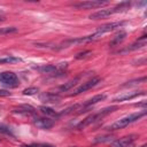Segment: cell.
I'll return each mask as SVG.
<instances>
[{"instance_id":"1","label":"cell","mask_w":147,"mask_h":147,"mask_svg":"<svg viewBox=\"0 0 147 147\" xmlns=\"http://www.w3.org/2000/svg\"><path fill=\"white\" fill-rule=\"evenodd\" d=\"M130 6H131V3L127 2V1L121 2V3H118L117 6H115V7L110 8V9H100V10H98V11H95V13H92L88 17H90L91 20H101V18H106V17H108V16H110V15L116 14V13H122V11L127 10V9L130 8Z\"/></svg>"},{"instance_id":"2","label":"cell","mask_w":147,"mask_h":147,"mask_svg":"<svg viewBox=\"0 0 147 147\" xmlns=\"http://www.w3.org/2000/svg\"><path fill=\"white\" fill-rule=\"evenodd\" d=\"M146 114H147V111H146V110H142V111L133 113V114H131V115H127V116H125V117H122V118H119L118 121H116V122H114L113 124H110V125L108 126V130L114 131V130L123 129V127H125V126H127V125H130V124L137 122V121L140 119L141 117L146 116Z\"/></svg>"},{"instance_id":"3","label":"cell","mask_w":147,"mask_h":147,"mask_svg":"<svg viewBox=\"0 0 147 147\" xmlns=\"http://www.w3.org/2000/svg\"><path fill=\"white\" fill-rule=\"evenodd\" d=\"M116 109H117V107H116V106L107 107V108H105V109H101L99 113L92 114V115L87 116L85 119H83V121L77 125V129H79V130H80V129H84V127H86L87 125H90V124H92V123H94V122H96V121L101 119L102 117H105L106 115L110 114L111 111H114V110H116Z\"/></svg>"},{"instance_id":"4","label":"cell","mask_w":147,"mask_h":147,"mask_svg":"<svg viewBox=\"0 0 147 147\" xmlns=\"http://www.w3.org/2000/svg\"><path fill=\"white\" fill-rule=\"evenodd\" d=\"M0 83L8 87H16L18 86V78L16 74L13 71H2L0 72Z\"/></svg>"},{"instance_id":"5","label":"cell","mask_w":147,"mask_h":147,"mask_svg":"<svg viewBox=\"0 0 147 147\" xmlns=\"http://www.w3.org/2000/svg\"><path fill=\"white\" fill-rule=\"evenodd\" d=\"M100 82H101V78H100V77H93L92 79H90V80L83 83L82 85H79L78 87H76V88L74 90V92H72L70 95H71V96H72V95H78V94H80V93H83V92H85V91H87V90H91L92 87L96 86Z\"/></svg>"},{"instance_id":"6","label":"cell","mask_w":147,"mask_h":147,"mask_svg":"<svg viewBox=\"0 0 147 147\" xmlns=\"http://www.w3.org/2000/svg\"><path fill=\"white\" fill-rule=\"evenodd\" d=\"M124 24H126V22H111V23H107V24H103V25L99 26L98 30L94 33H96L99 37H101L103 33H107V32L114 31V30H116L118 28H122Z\"/></svg>"},{"instance_id":"7","label":"cell","mask_w":147,"mask_h":147,"mask_svg":"<svg viewBox=\"0 0 147 147\" xmlns=\"http://www.w3.org/2000/svg\"><path fill=\"white\" fill-rule=\"evenodd\" d=\"M109 2L108 1H101V0H92V1H84V2H79L74 5L75 8H79V9H91V8H98V7H102V6H107Z\"/></svg>"},{"instance_id":"8","label":"cell","mask_w":147,"mask_h":147,"mask_svg":"<svg viewBox=\"0 0 147 147\" xmlns=\"http://www.w3.org/2000/svg\"><path fill=\"white\" fill-rule=\"evenodd\" d=\"M33 124L39 129L47 130V129H51L54 125V121H52L48 117H36L33 119Z\"/></svg>"},{"instance_id":"9","label":"cell","mask_w":147,"mask_h":147,"mask_svg":"<svg viewBox=\"0 0 147 147\" xmlns=\"http://www.w3.org/2000/svg\"><path fill=\"white\" fill-rule=\"evenodd\" d=\"M134 140H136V136H126L121 139L114 140L111 142V147H129L133 144Z\"/></svg>"},{"instance_id":"10","label":"cell","mask_w":147,"mask_h":147,"mask_svg":"<svg viewBox=\"0 0 147 147\" xmlns=\"http://www.w3.org/2000/svg\"><path fill=\"white\" fill-rule=\"evenodd\" d=\"M145 92L144 91H133V92H127V93H124V94H121L116 98L113 99L114 102H122V101H127V100H131V99H134L141 94H144Z\"/></svg>"},{"instance_id":"11","label":"cell","mask_w":147,"mask_h":147,"mask_svg":"<svg viewBox=\"0 0 147 147\" xmlns=\"http://www.w3.org/2000/svg\"><path fill=\"white\" fill-rule=\"evenodd\" d=\"M39 99L40 101H44L46 103H54V102H57L61 96L57 94V93H53V92H46V93H42L39 95Z\"/></svg>"},{"instance_id":"12","label":"cell","mask_w":147,"mask_h":147,"mask_svg":"<svg viewBox=\"0 0 147 147\" xmlns=\"http://www.w3.org/2000/svg\"><path fill=\"white\" fill-rule=\"evenodd\" d=\"M105 99H106V95H105V94H98V95H94L93 98H91L90 100H87L84 105H82V109H79V110H80L79 113L86 111L85 109H87V107L93 106V105H95V103H98V102H100V101H102V100H105Z\"/></svg>"},{"instance_id":"13","label":"cell","mask_w":147,"mask_h":147,"mask_svg":"<svg viewBox=\"0 0 147 147\" xmlns=\"http://www.w3.org/2000/svg\"><path fill=\"white\" fill-rule=\"evenodd\" d=\"M13 113H16V114H22V115H34L36 114V109L29 105H22V106H18L16 108L13 109Z\"/></svg>"},{"instance_id":"14","label":"cell","mask_w":147,"mask_h":147,"mask_svg":"<svg viewBox=\"0 0 147 147\" xmlns=\"http://www.w3.org/2000/svg\"><path fill=\"white\" fill-rule=\"evenodd\" d=\"M146 44H147V41H146V36H142V37H141L137 42H134V44L130 45L127 48H125V49L121 51V53H126V52H131V51L139 49V48H141V47L146 46Z\"/></svg>"},{"instance_id":"15","label":"cell","mask_w":147,"mask_h":147,"mask_svg":"<svg viewBox=\"0 0 147 147\" xmlns=\"http://www.w3.org/2000/svg\"><path fill=\"white\" fill-rule=\"evenodd\" d=\"M125 37H126V32H125V31H119V32L111 39V41L109 42V46H110V47L118 46V45L125 39Z\"/></svg>"},{"instance_id":"16","label":"cell","mask_w":147,"mask_h":147,"mask_svg":"<svg viewBox=\"0 0 147 147\" xmlns=\"http://www.w3.org/2000/svg\"><path fill=\"white\" fill-rule=\"evenodd\" d=\"M39 110L41 111V114H44L47 117H55V118H57L60 116L54 109H52V108H49L47 106H40L39 107Z\"/></svg>"},{"instance_id":"17","label":"cell","mask_w":147,"mask_h":147,"mask_svg":"<svg viewBox=\"0 0 147 147\" xmlns=\"http://www.w3.org/2000/svg\"><path fill=\"white\" fill-rule=\"evenodd\" d=\"M77 82H78V78H75V79H71V80L64 83L63 85H61V86L57 88V92H67V91H69L71 87H74V86L77 84Z\"/></svg>"},{"instance_id":"18","label":"cell","mask_w":147,"mask_h":147,"mask_svg":"<svg viewBox=\"0 0 147 147\" xmlns=\"http://www.w3.org/2000/svg\"><path fill=\"white\" fill-rule=\"evenodd\" d=\"M22 60L20 57L16 56H6V57H1L0 59V63H16V62H21Z\"/></svg>"},{"instance_id":"19","label":"cell","mask_w":147,"mask_h":147,"mask_svg":"<svg viewBox=\"0 0 147 147\" xmlns=\"http://www.w3.org/2000/svg\"><path fill=\"white\" fill-rule=\"evenodd\" d=\"M80 107H82V105L76 103V105H74V106H71V107H68V108L63 109V111H61L59 115H60V116H62V115H68V114H70V113L75 111V110H79V108H80Z\"/></svg>"},{"instance_id":"20","label":"cell","mask_w":147,"mask_h":147,"mask_svg":"<svg viewBox=\"0 0 147 147\" xmlns=\"http://www.w3.org/2000/svg\"><path fill=\"white\" fill-rule=\"evenodd\" d=\"M144 82H146V77H142V78H139V79H134V80L127 82L126 84L122 85V87H129V86H132V85H137V84H140V83H144Z\"/></svg>"},{"instance_id":"21","label":"cell","mask_w":147,"mask_h":147,"mask_svg":"<svg viewBox=\"0 0 147 147\" xmlns=\"http://www.w3.org/2000/svg\"><path fill=\"white\" fill-rule=\"evenodd\" d=\"M17 29L14 26H6V28H0V34H8V33H13L16 32Z\"/></svg>"},{"instance_id":"22","label":"cell","mask_w":147,"mask_h":147,"mask_svg":"<svg viewBox=\"0 0 147 147\" xmlns=\"http://www.w3.org/2000/svg\"><path fill=\"white\" fill-rule=\"evenodd\" d=\"M111 140H113L111 136H100L94 139V142H106V141H111Z\"/></svg>"},{"instance_id":"23","label":"cell","mask_w":147,"mask_h":147,"mask_svg":"<svg viewBox=\"0 0 147 147\" xmlns=\"http://www.w3.org/2000/svg\"><path fill=\"white\" fill-rule=\"evenodd\" d=\"M38 88L37 87H29V88H25L24 91H23V94L24 95H33V94H36V93H38Z\"/></svg>"},{"instance_id":"24","label":"cell","mask_w":147,"mask_h":147,"mask_svg":"<svg viewBox=\"0 0 147 147\" xmlns=\"http://www.w3.org/2000/svg\"><path fill=\"white\" fill-rule=\"evenodd\" d=\"M90 53H91L90 51H86V52H83V53H78L76 55V59H83V57L86 56V54H90Z\"/></svg>"},{"instance_id":"25","label":"cell","mask_w":147,"mask_h":147,"mask_svg":"<svg viewBox=\"0 0 147 147\" xmlns=\"http://www.w3.org/2000/svg\"><path fill=\"white\" fill-rule=\"evenodd\" d=\"M10 95V92L5 91V90H0V96H8Z\"/></svg>"},{"instance_id":"26","label":"cell","mask_w":147,"mask_h":147,"mask_svg":"<svg viewBox=\"0 0 147 147\" xmlns=\"http://www.w3.org/2000/svg\"><path fill=\"white\" fill-rule=\"evenodd\" d=\"M0 133H9V131H8L6 127H2V126H0Z\"/></svg>"},{"instance_id":"27","label":"cell","mask_w":147,"mask_h":147,"mask_svg":"<svg viewBox=\"0 0 147 147\" xmlns=\"http://www.w3.org/2000/svg\"><path fill=\"white\" fill-rule=\"evenodd\" d=\"M38 147H55V146H52V145H39Z\"/></svg>"},{"instance_id":"28","label":"cell","mask_w":147,"mask_h":147,"mask_svg":"<svg viewBox=\"0 0 147 147\" xmlns=\"http://www.w3.org/2000/svg\"><path fill=\"white\" fill-rule=\"evenodd\" d=\"M3 20H5V16H3V15H2V13L0 11V21H3Z\"/></svg>"},{"instance_id":"29","label":"cell","mask_w":147,"mask_h":147,"mask_svg":"<svg viewBox=\"0 0 147 147\" xmlns=\"http://www.w3.org/2000/svg\"><path fill=\"white\" fill-rule=\"evenodd\" d=\"M141 147H146V145H142V146H141Z\"/></svg>"}]
</instances>
